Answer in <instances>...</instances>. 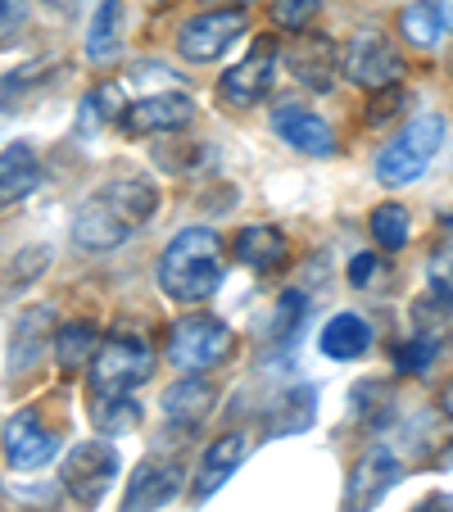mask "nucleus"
I'll list each match as a JSON object with an SVG mask.
<instances>
[{"mask_svg": "<svg viewBox=\"0 0 453 512\" xmlns=\"http://www.w3.org/2000/svg\"><path fill=\"white\" fill-rule=\"evenodd\" d=\"M245 5H250V0H241V10H245Z\"/></svg>", "mask_w": 453, "mask_h": 512, "instance_id": "79ce46f5", "label": "nucleus"}, {"mask_svg": "<svg viewBox=\"0 0 453 512\" xmlns=\"http://www.w3.org/2000/svg\"><path fill=\"white\" fill-rule=\"evenodd\" d=\"M132 236V223H127L123 213L114 209L109 200H91L78 209V218H73V245L87 254H109L118 250V245Z\"/></svg>", "mask_w": 453, "mask_h": 512, "instance_id": "2eb2a0df", "label": "nucleus"}, {"mask_svg": "<svg viewBox=\"0 0 453 512\" xmlns=\"http://www.w3.org/2000/svg\"><path fill=\"white\" fill-rule=\"evenodd\" d=\"M236 354V336L232 327H222L218 318H182L173 322L168 331V345H164V358L173 368L182 372H209V368H222L227 358Z\"/></svg>", "mask_w": 453, "mask_h": 512, "instance_id": "20e7f679", "label": "nucleus"}, {"mask_svg": "<svg viewBox=\"0 0 453 512\" xmlns=\"http://www.w3.org/2000/svg\"><path fill=\"white\" fill-rule=\"evenodd\" d=\"M272 132H277L290 150H299V155H313V159L336 155V132H331V123L322 114H313V109H304V105H277L272 109Z\"/></svg>", "mask_w": 453, "mask_h": 512, "instance_id": "f8f14e48", "label": "nucleus"}, {"mask_svg": "<svg viewBox=\"0 0 453 512\" xmlns=\"http://www.w3.org/2000/svg\"><path fill=\"white\" fill-rule=\"evenodd\" d=\"M313 413H318V390L295 386L277 399V413H268V426H272V435H295L313 422Z\"/></svg>", "mask_w": 453, "mask_h": 512, "instance_id": "393cba45", "label": "nucleus"}, {"mask_svg": "<svg viewBox=\"0 0 453 512\" xmlns=\"http://www.w3.org/2000/svg\"><path fill=\"white\" fill-rule=\"evenodd\" d=\"M372 236L381 250H404L408 245V209L404 204H381V209H372Z\"/></svg>", "mask_w": 453, "mask_h": 512, "instance_id": "c756f323", "label": "nucleus"}, {"mask_svg": "<svg viewBox=\"0 0 453 512\" xmlns=\"http://www.w3.org/2000/svg\"><path fill=\"white\" fill-rule=\"evenodd\" d=\"M55 449H59V435L50 431L32 408H23V413H14L10 422H5V463H10L14 472L46 467L50 458H55Z\"/></svg>", "mask_w": 453, "mask_h": 512, "instance_id": "9b49d317", "label": "nucleus"}, {"mask_svg": "<svg viewBox=\"0 0 453 512\" xmlns=\"http://www.w3.org/2000/svg\"><path fill=\"white\" fill-rule=\"evenodd\" d=\"M155 5H159V0H155Z\"/></svg>", "mask_w": 453, "mask_h": 512, "instance_id": "37998d69", "label": "nucleus"}, {"mask_svg": "<svg viewBox=\"0 0 453 512\" xmlns=\"http://www.w3.org/2000/svg\"><path fill=\"white\" fill-rule=\"evenodd\" d=\"M118 46H123V0H100L87 28V55L105 64L118 55Z\"/></svg>", "mask_w": 453, "mask_h": 512, "instance_id": "5701e85b", "label": "nucleus"}, {"mask_svg": "<svg viewBox=\"0 0 453 512\" xmlns=\"http://www.w3.org/2000/svg\"><path fill=\"white\" fill-rule=\"evenodd\" d=\"M304 322H309V295H304V290H281L277 313H272V336L290 340Z\"/></svg>", "mask_w": 453, "mask_h": 512, "instance_id": "7c9ffc66", "label": "nucleus"}, {"mask_svg": "<svg viewBox=\"0 0 453 512\" xmlns=\"http://www.w3.org/2000/svg\"><path fill=\"white\" fill-rule=\"evenodd\" d=\"M322 354L336 358V363H349V358H363L367 345H372V327L358 313H336V318L322 327Z\"/></svg>", "mask_w": 453, "mask_h": 512, "instance_id": "6ab92c4d", "label": "nucleus"}, {"mask_svg": "<svg viewBox=\"0 0 453 512\" xmlns=\"http://www.w3.org/2000/svg\"><path fill=\"white\" fill-rule=\"evenodd\" d=\"M100 200L114 204L132 227L145 223V218L159 209V191H155V182H145V177H118V182H109L105 191H100Z\"/></svg>", "mask_w": 453, "mask_h": 512, "instance_id": "4be33fe9", "label": "nucleus"}, {"mask_svg": "<svg viewBox=\"0 0 453 512\" xmlns=\"http://www.w3.org/2000/svg\"><path fill=\"white\" fill-rule=\"evenodd\" d=\"M46 263H50V250H46V245H32V250H23L19 259L10 263V290H14V286H28V281L37 277Z\"/></svg>", "mask_w": 453, "mask_h": 512, "instance_id": "72a5a7b5", "label": "nucleus"}, {"mask_svg": "<svg viewBox=\"0 0 453 512\" xmlns=\"http://www.w3.org/2000/svg\"><path fill=\"white\" fill-rule=\"evenodd\" d=\"M41 182V159L32 150V141H10L5 155H0V200L5 204H19L37 191Z\"/></svg>", "mask_w": 453, "mask_h": 512, "instance_id": "f3484780", "label": "nucleus"}, {"mask_svg": "<svg viewBox=\"0 0 453 512\" xmlns=\"http://www.w3.org/2000/svg\"><path fill=\"white\" fill-rule=\"evenodd\" d=\"M245 28H250L245 10L195 14V19H186L182 32H177V50H182V59H191V64H213V59H222L245 37Z\"/></svg>", "mask_w": 453, "mask_h": 512, "instance_id": "423d86ee", "label": "nucleus"}, {"mask_svg": "<svg viewBox=\"0 0 453 512\" xmlns=\"http://www.w3.org/2000/svg\"><path fill=\"white\" fill-rule=\"evenodd\" d=\"M431 363H435V336H413L395 349V368L404 377H422V372H431Z\"/></svg>", "mask_w": 453, "mask_h": 512, "instance_id": "2f4dec72", "label": "nucleus"}, {"mask_svg": "<svg viewBox=\"0 0 453 512\" xmlns=\"http://www.w3.org/2000/svg\"><path fill=\"white\" fill-rule=\"evenodd\" d=\"M345 78L367 91L399 87V78H404V55H399V50L390 46V37H381V32H358L345 46Z\"/></svg>", "mask_w": 453, "mask_h": 512, "instance_id": "0eeeda50", "label": "nucleus"}, {"mask_svg": "<svg viewBox=\"0 0 453 512\" xmlns=\"http://www.w3.org/2000/svg\"><path fill=\"white\" fill-rule=\"evenodd\" d=\"M91 349H96V327L91 322H68L55 331V358L64 372H78L82 363H91Z\"/></svg>", "mask_w": 453, "mask_h": 512, "instance_id": "a878e982", "label": "nucleus"}, {"mask_svg": "<svg viewBox=\"0 0 453 512\" xmlns=\"http://www.w3.org/2000/svg\"><path fill=\"white\" fill-rule=\"evenodd\" d=\"M272 78H277V41H272V37H259V41L250 46V55L241 59V64L222 73L218 96H222V105L250 109V105H259V100H268Z\"/></svg>", "mask_w": 453, "mask_h": 512, "instance_id": "6e6552de", "label": "nucleus"}, {"mask_svg": "<svg viewBox=\"0 0 453 512\" xmlns=\"http://www.w3.org/2000/svg\"><path fill=\"white\" fill-rule=\"evenodd\" d=\"M286 68L309 91H331L336 87V73L345 68V50L331 37H322V32H309V37H299L286 46Z\"/></svg>", "mask_w": 453, "mask_h": 512, "instance_id": "9d476101", "label": "nucleus"}, {"mask_svg": "<svg viewBox=\"0 0 453 512\" xmlns=\"http://www.w3.org/2000/svg\"><path fill=\"white\" fill-rule=\"evenodd\" d=\"M376 259H381V254H363V259H354V268H349V281H354V286H363V281L372 277Z\"/></svg>", "mask_w": 453, "mask_h": 512, "instance_id": "e433bc0d", "label": "nucleus"}, {"mask_svg": "<svg viewBox=\"0 0 453 512\" xmlns=\"http://www.w3.org/2000/svg\"><path fill=\"white\" fill-rule=\"evenodd\" d=\"M399 32L408 37V46L435 50L444 37V23H440V14L431 10V0H426V5H408V10L399 14Z\"/></svg>", "mask_w": 453, "mask_h": 512, "instance_id": "bb28decb", "label": "nucleus"}, {"mask_svg": "<svg viewBox=\"0 0 453 512\" xmlns=\"http://www.w3.org/2000/svg\"><path fill=\"white\" fill-rule=\"evenodd\" d=\"M245 454H250V435H245V431L218 435V440L204 449V458H200V472H195V494H200V499L218 494L222 485L232 481L236 467L245 463Z\"/></svg>", "mask_w": 453, "mask_h": 512, "instance_id": "dca6fc26", "label": "nucleus"}, {"mask_svg": "<svg viewBox=\"0 0 453 512\" xmlns=\"http://www.w3.org/2000/svg\"><path fill=\"white\" fill-rule=\"evenodd\" d=\"M286 254H290L286 236H281L277 227H268V223L245 227V232L236 236V259H241L245 268H254V272L281 268V263H286Z\"/></svg>", "mask_w": 453, "mask_h": 512, "instance_id": "aec40b11", "label": "nucleus"}, {"mask_svg": "<svg viewBox=\"0 0 453 512\" xmlns=\"http://www.w3.org/2000/svg\"><path fill=\"white\" fill-rule=\"evenodd\" d=\"M195 118V100L182 96V91H159V96H145L136 100V105L123 109V118H118V127H123L127 136H155V132H177V127H186Z\"/></svg>", "mask_w": 453, "mask_h": 512, "instance_id": "ddd939ff", "label": "nucleus"}, {"mask_svg": "<svg viewBox=\"0 0 453 512\" xmlns=\"http://www.w3.org/2000/svg\"><path fill=\"white\" fill-rule=\"evenodd\" d=\"M50 322H55L50 309L19 313V322H14V340H10V372H28L32 363H37L41 349H46V340H55L50 336Z\"/></svg>", "mask_w": 453, "mask_h": 512, "instance_id": "a211bd4d", "label": "nucleus"}, {"mask_svg": "<svg viewBox=\"0 0 453 512\" xmlns=\"http://www.w3.org/2000/svg\"><path fill=\"white\" fill-rule=\"evenodd\" d=\"M404 87H386V91H376L372 96V105H367V127H381V123H390V118L404 109Z\"/></svg>", "mask_w": 453, "mask_h": 512, "instance_id": "f704fd0d", "label": "nucleus"}, {"mask_svg": "<svg viewBox=\"0 0 453 512\" xmlns=\"http://www.w3.org/2000/svg\"><path fill=\"white\" fill-rule=\"evenodd\" d=\"M46 5H59V10H73V0H46Z\"/></svg>", "mask_w": 453, "mask_h": 512, "instance_id": "ea45409f", "label": "nucleus"}, {"mask_svg": "<svg viewBox=\"0 0 453 512\" xmlns=\"http://www.w3.org/2000/svg\"><path fill=\"white\" fill-rule=\"evenodd\" d=\"M177 490H182V467L159 463V458H145V463L132 472V481H127L123 508L118 512H159L164 503L177 499Z\"/></svg>", "mask_w": 453, "mask_h": 512, "instance_id": "4468645a", "label": "nucleus"}, {"mask_svg": "<svg viewBox=\"0 0 453 512\" xmlns=\"http://www.w3.org/2000/svg\"><path fill=\"white\" fill-rule=\"evenodd\" d=\"M431 10H435V14H440L444 32H453V0H431Z\"/></svg>", "mask_w": 453, "mask_h": 512, "instance_id": "58836bf2", "label": "nucleus"}, {"mask_svg": "<svg viewBox=\"0 0 453 512\" xmlns=\"http://www.w3.org/2000/svg\"><path fill=\"white\" fill-rule=\"evenodd\" d=\"M444 408H449V413H453V386H449V395H444Z\"/></svg>", "mask_w": 453, "mask_h": 512, "instance_id": "a19ab883", "label": "nucleus"}, {"mask_svg": "<svg viewBox=\"0 0 453 512\" xmlns=\"http://www.w3.org/2000/svg\"><path fill=\"white\" fill-rule=\"evenodd\" d=\"M155 372V349L141 331H114L91 358V395H132Z\"/></svg>", "mask_w": 453, "mask_h": 512, "instance_id": "f03ea898", "label": "nucleus"}, {"mask_svg": "<svg viewBox=\"0 0 453 512\" xmlns=\"http://www.w3.org/2000/svg\"><path fill=\"white\" fill-rule=\"evenodd\" d=\"M444 145V118L440 114H417L413 123H404V132L381 150L376 159V182L381 186H408L431 168V159Z\"/></svg>", "mask_w": 453, "mask_h": 512, "instance_id": "7ed1b4c3", "label": "nucleus"}, {"mask_svg": "<svg viewBox=\"0 0 453 512\" xmlns=\"http://www.w3.org/2000/svg\"><path fill=\"white\" fill-rule=\"evenodd\" d=\"M123 87L118 82H100L96 91H87L78 105V118H73V132L78 136H96L109 118H123Z\"/></svg>", "mask_w": 453, "mask_h": 512, "instance_id": "b1692460", "label": "nucleus"}, {"mask_svg": "<svg viewBox=\"0 0 453 512\" xmlns=\"http://www.w3.org/2000/svg\"><path fill=\"white\" fill-rule=\"evenodd\" d=\"M313 14H318V0H272V23L277 28L299 32L313 23Z\"/></svg>", "mask_w": 453, "mask_h": 512, "instance_id": "473e14b6", "label": "nucleus"}, {"mask_svg": "<svg viewBox=\"0 0 453 512\" xmlns=\"http://www.w3.org/2000/svg\"><path fill=\"white\" fill-rule=\"evenodd\" d=\"M14 28H23V0H5V41H14Z\"/></svg>", "mask_w": 453, "mask_h": 512, "instance_id": "c9c22d12", "label": "nucleus"}, {"mask_svg": "<svg viewBox=\"0 0 453 512\" xmlns=\"http://www.w3.org/2000/svg\"><path fill=\"white\" fill-rule=\"evenodd\" d=\"M399 476H404V467H399V458L390 454L386 445L363 449V454H358V463L349 467L345 508H340V512H372L376 503H381L399 485Z\"/></svg>", "mask_w": 453, "mask_h": 512, "instance_id": "1a4fd4ad", "label": "nucleus"}, {"mask_svg": "<svg viewBox=\"0 0 453 512\" xmlns=\"http://www.w3.org/2000/svg\"><path fill=\"white\" fill-rule=\"evenodd\" d=\"M87 408H91V422H96L105 435L132 426L136 413H141V408H136V399H127V395H91Z\"/></svg>", "mask_w": 453, "mask_h": 512, "instance_id": "c85d7f7f", "label": "nucleus"}, {"mask_svg": "<svg viewBox=\"0 0 453 512\" xmlns=\"http://www.w3.org/2000/svg\"><path fill=\"white\" fill-rule=\"evenodd\" d=\"M222 272H227L222 236L213 227H186L168 241L159 259V286L177 304H200L222 286Z\"/></svg>", "mask_w": 453, "mask_h": 512, "instance_id": "f257e3e1", "label": "nucleus"}, {"mask_svg": "<svg viewBox=\"0 0 453 512\" xmlns=\"http://www.w3.org/2000/svg\"><path fill=\"white\" fill-rule=\"evenodd\" d=\"M413 512H453V494H426Z\"/></svg>", "mask_w": 453, "mask_h": 512, "instance_id": "4c0bfd02", "label": "nucleus"}, {"mask_svg": "<svg viewBox=\"0 0 453 512\" xmlns=\"http://www.w3.org/2000/svg\"><path fill=\"white\" fill-rule=\"evenodd\" d=\"M114 476H118L114 445H109V440H82V445L64 458V472H59V481H64L68 494H73V503H82V508H96V503L109 494Z\"/></svg>", "mask_w": 453, "mask_h": 512, "instance_id": "39448f33", "label": "nucleus"}, {"mask_svg": "<svg viewBox=\"0 0 453 512\" xmlns=\"http://www.w3.org/2000/svg\"><path fill=\"white\" fill-rule=\"evenodd\" d=\"M426 290L440 309H453V236L435 245L426 259Z\"/></svg>", "mask_w": 453, "mask_h": 512, "instance_id": "cd10ccee", "label": "nucleus"}, {"mask_svg": "<svg viewBox=\"0 0 453 512\" xmlns=\"http://www.w3.org/2000/svg\"><path fill=\"white\" fill-rule=\"evenodd\" d=\"M213 408V386L200 377L177 381L173 390H164V417L177 426H200Z\"/></svg>", "mask_w": 453, "mask_h": 512, "instance_id": "412c9836", "label": "nucleus"}]
</instances>
